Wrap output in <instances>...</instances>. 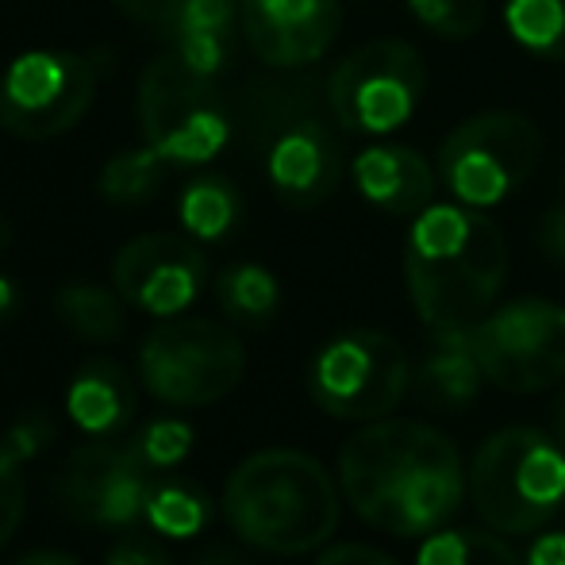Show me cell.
<instances>
[{"label": "cell", "mask_w": 565, "mask_h": 565, "mask_svg": "<svg viewBox=\"0 0 565 565\" xmlns=\"http://www.w3.org/2000/svg\"><path fill=\"white\" fill-rule=\"evenodd\" d=\"M54 316L70 328V335L82 342H116L127 331V300L116 289L93 281L62 285L54 297Z\"/></svg>", "instance_id": "cell-20"}, {"label": "cell", "mask_w": 565, "mask_h": 565, "mask_svg": "<svg viewBox=\"0 0 565 565\" xmlns=\"http://www.w3.org/2000/svg\"><path fill=\"white\" fill-rule=\"evenodd\" d=\"M154 489L150 469L131 450V443H85L70 454L58 477V500L74 520L93 527H131L147 515V497Z\"/></svg>", "instance_id": "cell-13"}, {"label": "cell", "mask_w": 565, "mask_h": 565, "mask_svg": "<svg viewBox=\"0 0 565 565\" xmlns=\"http://www.w3.org/2000/svg\"><path fill=\"white\" fill-rule=\"evenodd\" d=\"M12 308H15V285H12V277L0 274V320H4Z\"/></svg>", "instance_id": "cell-36"}, {"label": "cell", "mask_w": 565, "mask_h": 565, "mask_svg": "<svg viewBox=\"0 0 565 565\" xmlns=\"http://www.w3.org/2000/svg\"><path fill=\"white\" fill-rule=\"evenodd\" d=\"M543 158L535 119L520 113H481L458 124L439 150V181L469 209H492L527 185Z\"/></svg>", "instance_id": "cell-8"}, {"label": "cell", "mask_w": 565, "mask_h": 565, "mask_svg": "<svg viewBox=\"0 0 565 565\" xmlns=\"http://www.w3.org/2000/svg\"><path fill=\"white\" fill-rule=\"evenodd\" d=\"M339 489L370 527L427 539L458 515L469 477L443 431L412 419H373L342 443Z\"/></svg>", "instance_id": "cell-1"}, {"label": "cell", "mask_w": 565, "mask_h": 565, "mask_svg": "<svg viewBox=\"0 0 565 565\" xmlns=\"http://www.w3.org/2000/svg\"><path fill=\"white\" fill-rule=\"evenodd\" d=\"M246 139L258 147L262 170L277 201L289 209H316L331 201L342 181V142L328 89L312 77H285L254 82L238 100Z\"/></svg>", "instance_id": "cell-4"}, {"label": "cell", "mask_w": 565, "mask_h": 565, "mask_svg": "<svg viewBox=\"0 0 565 565\" xmlns=\"http://www.w3.org/2000/svg\"><path fill=\"white\" fill-rule=\"evenodd\" d=\"M427 89L424 54L404 39H373L328 77V105L342 131L393 135L416 116Z\"/></svg>", "instance_id": "cell-11"}, {"label": "cell", "mask_w": 565, "mask_h": 565, "mask_svg": "<svg viewBox=\"0 0 565 565\" xmlns=\"http://www.w3.org/2000/svg\"><path fill=\"white\" fill-rule=\"evenodd\" d=\"M51 439H54L51 419H46V416H23V419H15V424L8 427L4 447L12 450L20 461H31V458H39V454L46 450V443H51Z\"/></svg>", "instance_id": "cell-30"}, {"label": "cell", "mask_w": 565, "mask_h": 565, "mask_svg": "<svg viewBox=\"0 0 565 565\" xmlns=\"http://www.w3.org/2000/svg\"><path fill=\"white\" fill-rule=\"evenodd\" d=\"M216 300L227 320L238 328H266L281 308V285L258 262H235L220 274Z\"/></svg>", "instance_id": "cell-22"}, {"label": "cell", "mask_w": 565, "mask_h": 565, "mask_svg": "<svg viewBox=\"0 0 565 565\" xmlns=\"http://www.w3.org/2000/svg\"><path fill=\"white\" fill-rule=\"evenodd\" d=\"M97 70L74 51H23L0 74V127L15 139L46 142L74 131L93 108Z\"/></svg>", "instance_id": "cell-12"}, {"label": "cell", "mask_w": 565, "mask_h": 565, "mask_svg": "<svg viewBox=\"0 0 565 565\" xmlns=\"http://www.w3.org/2000/svg\"><path fill=\"white\" fill-rule=\"evenodd\" d=\"M166 170H170V162L154 147L142 142V147L119 150V154L108 158L97 189L108 204H142L162 189Z\"/></svg>", "instance_id": "cell-25"}, {"label": "cell", "mask_w": 565, "mask_h": 565, "mask_svg": "<svg viewBox=\"0 0 565 565\" xmlns=\"http://www.w3.org/2000/svg\"><path fill=\"white\" fill-rule=\"evenodd\" d=\"M339 477L312 454L269 447L243 458L224 484V520L246 546L281 558L323 551L342 520Z\"/></svg>", "instance_id": "cell-3"}, {"label": "cell", "mask_w": 565, "mask_h": 565, "mask_svg": "<svg viewBox=\"0 0 565 565\" xmlns=\"http://www.w3.org/2000/svg\"><path fill=\"white\" fill-rule=\"evenodd\" d=\"M209 281V258L185 235H139L113 258L116 292L154 320L189 312Z\"/></svg>", "instance_id": "cell-14"}, {"label": "cell", "mask_w": 565, "mask_h": 565, "mask_svg": "<svg viewBox=\"0 0 565 565\" xmlns=\"http://www.w3.org/2000/svg\"><path fill=\"white\" fill-rule=\"evenodd\" d=\"M243 12V0H181L173 15V51L204 77H220L235 43V23Z\"/></svg>", "instance_id": "cell-18"}, {"label": "cell", "mask_w": 565, "mask_h": 565, "mask_svg": "<svg viewBox=\"0 0 565 565\" xmlns=\"http://www.w3.org/2000/svg\"><path fill=\"white\" fill-rule=\"evenodd\" d=\"M504 539L492 527H439L424 539L416 565H523Z\"/></svg>", "instance_id": "cell-23"}, {"label": "cell", "mask_w": 565, "mask_h": 565, "mask_svg": "<svg viewBox=\"0 0 565 565\" xmlns=\"http://www.w3.org/2000/svg\"><path fill=\"white\" fill-rule=\"evenodd\" d=\"M408 12L443 39H473L484 28V0H408Z\"/></svg>", "instance_id": "cell-28"}, {"label": "cell", "mask_w": 565, "mask_h": 565, "mask_svg": "<svg viewBox=\"0 0 565 565\" xmlns=\"http://www.w3.org/2000/svg\"><path fill=\"white\" fill-rule=\"evenodd\" d=\"M139 127L142 142L181 170L209 166L231 139V116L216 77L196 74L178 51L158 54L142 70Z\"/></svg>", "instance_id": "cell-6"}, {"label": "cell", "mask_w": 565, "mask_h": 565, "mask_svg": "<svg viewBox=\"0 0 565 565\" xmlns=\"http://www.w3.org/2000/svg\"><path fill=\"white\" fill-rule=\"evenodd\" d=\"M105 565H173L170 554L150 539H119L105 554Z\"/></svg>", "instance_id": "cell-31"}, {"label": "cell", "mask_w": 565, "mask_h": 565, "mask_svg": "<svg viewBox=\"0 0 565 565\" xmlns=\"http://www.w3.org/2000/svg\"><path fill=\"white\" fill-rule=\"evenodd\" d=\"M178 220L189 238L196 243H220L243 220V196L220 173H204V178L189 181L185 193L178 201Z\"/></svg>", "instance_id": "cell-21"}, {"label": "cell", "mask_w": 565, "mask_h": 565, "mask_svg": "<svg viewBox=\"0 0 565 565\" xmlns=\"http://www.w3.org/2000/svg\"><path fill=\"white\" fill-rule=\"evenodd\" d=\"M412 365L385 331L354 328L328 339L308 365V393L328 416L350 424L385 419L408 396Z\"/></svg>", "instance_id": "cell-9"}, {"label": "cell", "mask_w": 565, "mask_h": 565, "mask_svg": "<svg viewBox=\"0 0 565 565\" xmlns=\"http://www.w3.org/2000/svg\"><path fill=\"white\" fill-rule=\"evenodd\" d=\"M466 477L484 527L535 535L565 504V447L539 427H504L473 450Z\"/></svg>", "instance_id": "cell-5"}, {"label": "cell", "mask_w": 565, "mask_h": 565, "mask_svg": "<svg viewBox=\"0 0 565 565\" xmlns=\"http://www.w3.org/2000/svg\"><path fill=\"white\" fill-rule=\"evenodd\" d=\"M246 347L231 328L201 316L162 320L139 347V377L147 393L173 408H209L238 388Z\"/></svg>", "instance_id": "cell-7"}, {"label": "cell", "mask_w": 565, "mask_h": 565, "mask_svg": "<svg viewBox=\"0 0 565 565\" xmlns=\"http://www.w3.org/2000/svg\"><path fill=\"white\" fill-rule=\"evenodd\" d=\"M246 46L269 70H305L331 51L342 28L339 0H243Z\"/></svg>", "instance_id": "cell-15"}, {"label": "cell", "mask_w": 565, "mask_h": 565, "mask_svg": "<svg viewBox=\"0 0 565 565\" xmlns=\"http://www.w3.org/2000/svg\"><path fill=\"white\" fill-rule=\"evenodd\" d=\"M562 512H565V504H562Z\"/></svg>", "instance_id": "cell-39"}, {"label": "cell", "mask_w": 565, "mask_h": 565, "mask_svg": "<svg viewBox=\"0 0 565 565\" xmlns=\"http://www.w3.org/2000/svg\"><path fill=\"white\" fill-rule=\"evenodd\" d=\"M539 246H543L546 258L565 266V204H558V209H551L543 216V224H539Z\"/></svg>", "instance_id": "cell-33"}, {"label": "cell", "mask_w": 565, "mask_h": 565, "mask_svg": "<svg viewBox=\"0 0 565 565\" xmlns=\"http://www.w3.org/2000/svg\"><path fill=\"white\" fill-rule=\"evenodd\" d=\"M523 565H565V531H546L527 546Z\"/></svg>", "instance_id": "cell-34"}, {"label": "cell", "mask_w": 565, "mask_h": 565, "mask_svg": "<svg viewBox=\"0 0 565 565\" xmlns=\"http://www.w3.org/2000/svg\"><path fill=\"white\" fill-rule=\"evenodd\" d=\"M142 520L162 539H196L212 523V500L189 481H154Z\"/></svg>", "instance_id": "cell-24"}, {"label": "cell", "mask_w": 565, "mask_h": 565, "mask_svg": "<svg viewBox=\"0 0 565 565\" xmlns=\"http://www.w3.org/2000/svg\"><path fill=\"white\" fill-rule=\"evenodd\" d=\"M196 431L185 419H154L142 431H135L131 450L142 458L147 469H173L193 454Z\"/></svg>", "instance_id": "cell-27"}, {"label": "cell", "mask_w": 565, "mask_h": 565, "mask_svg": "<svg viewBox=\"0 0 565 565\" xmlns=\"http://www.w3.org/2000/svg\"><path fill=\"white\" fill-rule=\"evenodd\" d=\"M484 381L504 393H543L565 377V308L520 297L466 328Z\"/></svg>", "instance_id": "cell-10"}, {"label": "cell", "mask_w": 565, "mask_h": 565, "mask_svg": "<svg viewBox=\"0 0 565 565\" xmlns=\"http://www.w3.org/2000/svg\"><path fill=\"white\" fill-rule=\"evenodd\" d=\"M196 565H243V562H235L231 554H209V558H201Z\"/></svg>", "instance_id": "cell-37"}, {"label": "cell", "mask_w": 565, "mask_h": 565, "mask_svg": "<svg viewBox=\"0 0 565 565\" xmlns=\"http://www.w3.org/2000/svg\"><path fill=\"white\" fill-rule=\"evenodd\" d=\"M504 23L523 51L565 62V0H504Z\"/></svg>", "instance_id": "cell-26"}, {"label": "cell", "mask_w": 565, "mask_h": 565, "mask_svg": "<svg viewBox=\"0 0 565 565\" xmlns=\"http://www.w3.org/2000/svg\"><path fill=\"white\" fill-rule=\"evenodd\" d=\"M12 565H82V562L70 558V554H58V551H35V554H23V558Z\"/></svg>", "instance_id": "cell-35"}, {"label": "cell", "mask_w": 565, "mask_h": 565, "mask_svg": "<svg viewBox=\"0 0 565 565\" xmlns=\"http://www.w3.org/2000/svg\"><path fill=\"white\" fill-rule=\"evenodd\" d=\"M316 565H401L396 558H388L385 551L365 543H339V546H323Z\"/></svg>", "instance_id": "cell-32"}, {"label": "cell", "mask_w": 565, "mask_h": 565, "mask_svg": "<svg viewBox=\"0 0 565 565\" xmlns=\"http://www.w3.org/2000/svg\"><path fill=\"white\" fill-rule=\"evenodd\" d=\"M508 277L504 231L469 204H431L412 216L404 243V281L419 323L466 331L492 312Z\"/></svg>", "instance_id": "cell-2"}, {"label": "cell", "mask_w": 565, "mask_h": 565, "mask_svg": "<svg viewBox=\"0 0 565 565\" xmlns=\"http://www.w3.org/2000/svg\"><path fill=\"white\" fill-rule=\"evenodd\" d=\"M20 466L23 461L0 439V546L15 539L23 523V508H28V484L20 477Z\"/></svg>", "instance_id": "cell-29"}, {"label": "cell", "mask_w": 565, "mask_h": 565, "mask_svg": "<svg viewBox=\"0 0 565 565\" xmlns=\"http://www.w3.org/2000/svg\"><path fill=\"white\" fill-rule=\"evenodd\" d=\"M484 373L469 350L466 331H431V347L419 362V388L427 401L461 408V404L477 401Z\"/></svg>", "instance_id": "cell-19"}, {"label": "cell", "mask_w": 565, "mask_h": 565, "mask_svg": "<svg viewBox=\"0 0 565 565\" xmlns=\"http://www.w3.org/2000/svg\"><path fill=\"white\" fill-rule=\"evenodd\" d=\"M350 178L362 201L388 216H419L435 201V166L401 142L365 147L350 166Z\"/></svg>", "instance_id": "cell-16"}, {"label": "cell", "mask_w": 565, "mask_h": 565, "mask_svg": "<svg viewBox=\"0 0 565 565\" xmlns=\"http://www.w3.org/2000/svg\"><path fill=\"white\" fill-rule=\"evenodd\" d=\"M558 435H562V447H565V396H562V404H558Z\"/></svg>", "instance_id": "cell-38"}, {"label": "cell", "mask_w": 565, "mask_h": 565, "mask_svg": "<svg viewBox=\"0 0 565 565\" xmlns=\"http://www.w3.org/2000/svg\"><path fill=\"white\" fill-rule=\"evenodd\" d=\"M66 416L89 439H108L124 431L135 416V385L113 358H93L74 373L66 388Z\"/></svg>", "instance_id": "cell-17"}]
</instances>
